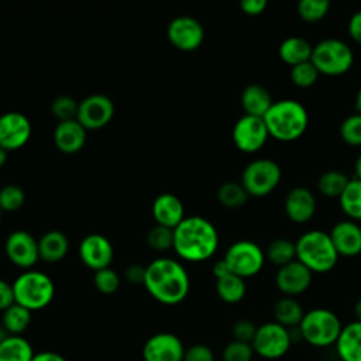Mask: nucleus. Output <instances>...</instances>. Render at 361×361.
<instances>
[{
	"mask_svg": "<svg viewBox=\"0 0 361 361\" xmlns=\"http://www.w3.org/2000/svg\"><path fill=\"white\" fill-rule=\"evenodd\" d=\"M142 285L155 300L164 305H176L188 296L190 281L178 259L161 257L145 267Z\"/></svg>",
	"mask_w": 361,
	"mask_h": 361,
	"instance_id": "nucleus-1",
	"label": "nucleus"
},
{
	"mask_svg": "<svg viewBox=\"0 0 361 361\" xmlns=\"http://www.w3.org/2000/svg\"><path fill=\"white\" fill-rule=\"evenodd\" d=\"M219 247V233L202 216H186L173 228V250L182 259L200 262L213 257Z\"/></svg>",
	"mask_w": 361,
	"mask_h": 361,
	"instance_id": "nucleus-2",
	"label": "nucleus"
},
{
	"mask_svg": "<svg viewBox=\"0 0 361 361\" xmlns=\"http://www.w3.org/2000/svg\"><path fill=\"white\" fill-rule=\"evenodd\" d=\"M262 118L269 135L283 142L300 138L309 124L306 107L293 99H282L274 102Z\"/></svg>",
	"mask_w": 361,
	"mask_h": 361,
	"instance_id": "nucleus-3",
	"label": "nucleus"
},
{
	"mask_svg": "<svg viewBox=\"0 0 361 361\" xmlns=\"http://www.w3.org/2000/svg\"><path fill=\"white\" fill-rule=\"evenodd\" d=\"M296 259L316 274H326L331 271L338 254L331 243L330 234L322 230H310L303 233L295 243Z\"/></svg>",
	"mask_w": 361,
	"mask_h": 361,
	"instance_id": "nucleus-4",
	"label": "nucleus"
},
{
	"mask_svg": "<svg viewBox=\"0 0 361 361\" xmlns=\"http://www.w3.org/2000/svg\"><path fill=\"white\" fill-rule=\"evenodd\" d=\"M16 303L28 310H39L47 307L55 295V285L52 279L39 271H24L13 282Z\"/></svg>",
	"mask_w": 361,
	"mask_h": 361,
	"instance_id": "nucleus-5",
	"label": "nucleus"
},
{
	"mask_svg": "<svg viewBox=\"0 0 361 361\" xmlns=\"http://www.w3.org/2000/svg\"><path fill=\"white\" fill-rule=\"evenodd\" d=\"M298 329L302 340L313 347L322 348L337 343L343 326L334 312L317 307L305 313Z\"/></svg>",
	"mask_w": 361,
	"mask_h": 361,
	"instance_id": "nucleus-6",
	"label": "nucleus"
},
{
	"mask_svg": "<svg viewBox=\"0 0 361 361\" xmlns=\"http://www.w3.org/2000/svg\"><path fill=\"white\" fill-rule=\"evenodd\" d=\"M310 61L319 73L338 76L351 69L354 54L347 42L337 38H326L313 47Z\"/></svg>",
	"mask_w": 361,
	"mask_h": 361,
	"instance_id": "nucleus-7",
	"label": "nucleus"
},
{
	"mask_svg": "<svg viewBox=\"0 0 361 361\" xmlns=\"http://www.w3.org/2000/svg\"><path fill=\"white\" fill-rule=\"evenodd\" d=\"M279 165L269 158L251 161L241 173V185L250 196L262 197L275 190L281 180Z\"/></svg>",
	"mask_w": 361,
	"mask_h": 361,
	"instance_id": "nucleus-8",
	"label": "nucleus"
},
{
	"mask_svg": "<svg viewBox=\"0 0 361 361\" xmlns=\"http://www.w3.org/2000/svg\"><path fill=\"white\" fill-rule=\"evenodd\" d=\"M223 259L231 274L245 279L257 275L262 269L265 252L255 243L240 240L227 248Z\"/></svg>",
	"mask_w": 361,
	"mask_h": 361,
	"instance_id": "nucleus-9",
	"label": "nucleus"
},
{
	"mask_svg": "<svg viewBox=\"0 0 361 361\" xmlns=\"http://www.w3.org/2000/svg\"><path fill=\"white\" fill-rule=\"evenodd\" d=\"M290 344L292 337L289 329L276 322H268L258 326L251 341L254 353L265 360H278L283 357L290 348Z\"/></svg>",
	"mask_w": 361,
	"mask_h": 361,
	"instance_id": "nucleus-10",
	"label": "nucleus"
},
{
	"mask_svg": "<svg viewBox=\"0 0 361 361\" xmlns=\"http://www.w3.org/2000/svg\"><path fill=\"white\" fill-rule=\"evenodd\" d=\"M231 137L237 149L252 154L264 147L269 133L262 117L244 114L234 123Z\"/></svg>",
	"mask_w": 361,
	"mask_h": 361,
	"instance_id": "nucleus-11",
	"label": "nucleus"
},
{
	"mask_svg": "<svg viewBox=\"0 0 361 361\" xmlns=\"http://www.w3.org/2000/svg\"><path fill=\"white\" fill-rule=\"evenodd\" d=\"M114 116L113 100L103 93H93L79 102L76 120L86 130H99L106 127Z\"/></svg>",
	"mask_w": 361,
	"mask_h": 361,
	"instance_id": "nucleus-12",
	"label": "nucleus"
},
{
	"mask_svg": "<svg viewBox=\"0 0 361 361\" xmlns=\"http://www.w3.org/2000/svg\"><path fill=\"white\" fill-rule=\"evenodd\" d=\"M166 35L175 48L180 51H195L204 39V30L199 20L190 16H179L168 24Z\"/></svg>",
	"mask_w": 361,
	"mask_h": 361,
	"instance_id": "nucleus-13",
	"label": "nucleus"
},
{
	"mask_svg": "<svg viewBox=\"0 0 361 361\" xmlns=\"http://www.w3.org/2000/svg\"><path fill=\"white\" fill-rule=\"evenodd\" d=\"M4 250L8 259L24 269H30L39 259L38 240L25 230L10 233L6 238Z\"/></svg>",
	"mask_w": 361,
	"mask_h": 361,
	"instance_id": "nucleus-14",
	"label": "nucleus"
},
{
	"mask_svg": "<svg viewBox=\"0 0 361 361\" xmlns=\"http://www.w3.org/2000/svg\"><path fill=\"white\" fill-rule=\"evenodd\" d=\"M31 121L20 111H7L0 116V147L14 151L24 147L31 137Z\"/></svg>",
	"mask_w": 361,
	"mask_h": 361,
	"instance_id": "nucleus-15",
	"label": "nucleus"
},
{
	"mask_svg": "<svg viewBox=\"0 0 361 361\" xmlns=\"http://www.w3.org/2000/svg\"><path fill=\"white\" fill-rule=\"evenodd\" d=\"M114 251L110 240L99 233L87 234L79 244L80 261L94 272L110 267Z\"/></svg>",
	"mask_w": 361,
	"mask_h": 361,
	"instance_id": "nucleus-16",
	"label": "nucleus"
},
{
	"mask_svg": "<svg viewBox=\"0 0 361 361\" xmlns=\"http://www.w3.org/2000/svg\"><path fill=\"white\" fill-rule=\"evenodd\" d=\"M185 347L173 333H157L142 347L144 361H183Z\"/></svg>",
	"mask_w": 361,
	"mask_h": 361,
	"instance_id": "nucleus-17",
	"label": "nucleus"
},
{
	"mask_svg": "<svg viewBox=\"0 0 361 361\" xmlns=\"http://www.w3.org/2000/svg\"><path fill=\"white\" fill-rule=\"evenodd\" d=\"M312 282V271L298 259L279 267L275 275V285L285 296H296L303 293Z\"/></svg>",
	"mask_w": 361,
	"mask_h": 361,
	"instance_id": "nucleus-18",
	"label": "nucleus"
},
{
	"mask_svg": "<svg viewBox=\"0 0 361 361\" xmlns=\"http://www.w3.org/2000/svg\"><path fill=\"white\" fill-rule=\"evenodd\" d=\"M329 234L338 255L355 257L361 252V227L354 220L336 223Z\"/></svg>",
	"mask_w": 361,
	"mask_h": 361,
	"instance_id": "nucleus-19",
	"label": "nucleus"
},
{
	"mask_svg": "<svg viewBox=\"0 0 361 361\" xmlns=\"http://www.w3.org/2000/svg\"><path fill=\"white\" fill-rule=\"evenodd\" d=\"M283 206L289 220L293 223H306L314 216L316 197L310 189L296 186L288 192Z\"/></svg>",
	"mask_w": 361,
	"mask_h": 361,
	"instance_id": "nucleus-20",
	"label": "nucleus"
},
{
	"mask_svg": "<svg viewBox=\"0 0 361 361\" xmlns=\"http://www.w3.org/2000/svg\"><path fill=\"white\" fill-rule=\"evenodd\" d=\"M152 216L157 224L175 228L186 216L182 200L169 192H164L152 202Z\"/></svg>",
	"mask_w": 361,
	"mask_h": 361,
	"instance_id": "nucleus-21",
	"label": "nucleus"
},
{
	"mask_svg": "<svg viewBox=\"0 0 361 361\" xmlns=\"http://www.w3.org/2000/svg\"><path fill=\"white\" fill-rule=\"evenodd\" d=\"M86 131L78 120L59 121L54 130L55 147L65 154H75L83 148Z\"/></svg>",
	"mask_w": 361,
	"mask_h": 361,
	"instance_id": "nucleus-22",
	"label": "nucleus"
},
{
	"mask_svg": "<svg viewBox=\"0 0 361 361\" xmlns=\"http://www.w3.org/2000/svg\"><path fill=\"white\" fill-rule=\"evenodd\" d=\"M336 350L341 361H361V323L351 322L343 326Z\"/></svg>",
	"mask_w": 361,
	"mask_h": 361,
	"instance_id": "nucleus-23",
	"label": "nucleus"
},
{
	"mask_svg": "<svg viewBox=\"0 0 361 361\" xmlns=\"http://www.w3.org/2000/svg\"><path fill=\"white\" fill-rule=\"evenodd\" d=\"M69 240L65 233L59 230H49L38 240L39 258L44 262H58L68 254Z\"/></svg>",
	"mask_w": 361,
	"mask_h": 361,
	"instance_id": "nucleus-24",
	"label": "nucleus"
},
{
	"mask_svg": "<svg viewBox=\"0 0 361 361\" xmlns=\"http://www.w3.org/2000/svg\"><path fill=\"white\" fill-rule=\"evenodd\" d=\"M274 100L269 92L258 83H251L241 93V106L248 116L264 117L271 109Z\"/></svg>",
	"mask_w": 361,
	"mask_h": 361,
	"instance_id": "nucleus-25",
	"label": "nucleus"
},
{
	"mask_svg": "<svg viewBox=\"0 0 361 361\" xmlns=\"http://www.w3.org/2000/svg\"><path fill=\"white\" fill-rule=\"evenodd\" d=\"M312 52H313V45L307 39L298 35L285 38L278 48L279 58L285 63L290 65V68L310 61Z\"/></svg>",
	"mask_w": 361,
	"mask_h": 361,
	"instance_id": "nucleus-26",
	"label": "nucleus"
},
{
	"mask_svg": "<svg viewBox=\"0 0 361 361\" xmlns=\"http://www.w3.org/2000/svg\"><path fill=\"white\" fill-rule=\"evenodd\" d=\"M35 353L23 336L8 334L0 343V361H32Z\"/></svg>",
	"mask_w": 361,
	"mask_h": 361,
	"instance_id": "nucleus-27",
	"label": "nucleus"
},
{
	"mask_svg": "<svg viewBox=\"0 0 361 361\" xmlns=\"http://www.w3.org/2000/svg\"><path fill=\"white\" fill-rule=\"evenodd\" d=\"M305 312L300 303L290 296H283L274 306V317L275 322L286 329L299 327Z\"/></svg>",
	"mask_w": 361,
	"mask_h": 361,
	"instance_id": "nucleus-28",
	"label": "nucleus"
},
{
	"mask_svg": "<svg viewBox=\"0 0 361 361\" xmlns=\"http://www.w3.org/2000/svg\"><path fill=\"white\" fill-rule=\"evenodd\" d=\"M31 323V310L14 303L3 312L1 326L11 336H21Z\"/></svg>",
	"mask_w": 361,
	"mask_h": 361,
	"instance_id": "nucleus-29",
	"label": "nucleus"
},
{
	"mask_svg": "<svg viewBox=\"0 0 361 361\" xmlns=\"http://www.w3.org/2000/svg\"><path fill=\"white\" fill-rule=\"evenodd\" d=\"M216 292L223 302L237 303L245 296L247 286L243 278L234 274H228L223 278L216 279Z\"/></svg>",
	"mask_w": 361,
	"mask_h": 361,
	"instance_id": "nucleus-30",
	"label": "nucleus"
},
{
	"mask_svg": "<svg viewBox=\"0 0 361 361\" xmlns=\"http://www.w3.org/2000/svg\"><path fill=\"white\" fill-rule=\"evenodd\" d=\"M341 210L350 220H361V180L350 179L344 192L338 197Z\"/></svg>",
	"mask_w": 361,
	"mask_h": 361,
	"instance_id": "nucleus-31",
	"label": "nucleus"
},
{
	"mask_svg": "<svg viewBox=\"0 0 361 361\" xmlns=\"http://www.w3.org/2000/svg\"><path fill=\"white\" fill-rule=\"evenodd\" d=\"M348 182L350 179L344 172L337 169H330L320 175L317 180V188L323 196L340 197L345 186L348 185Z\"/></svg>",
	"mask_w": 361,
	"mask_h": 361,
	"instance_id": "nucleus-32",
	"label": "nucleus"
},
{
	"mask_svg": "<svg viewBox=\"0 0 361 361\" xmlns=\"http://www.w3.org/2000/svg\"><path fill=\"white\" fill-rule=\"evenodd\" d=\"M265 258L278 267H283L296 259L295 243L288 238L272 240L265 251Z\"/></svg>",
	"mask_w": 361,
	"mask_h": 361,
	"instance_id": "nucleus-33",
	"label": "nucleus"
},
{
	"mask_svg": "<svg viewBox=\"0 0 361 361\" xmlns=\"http://www.w3.org/2000/svg\"><path fill=\"white\" fill-rule=\"evenodd\" d=\"M248 193L245 190V188L241 185V182H224L220 185L219 190H217V199L219 202L228 207V209H237L241 207L247 203L248 200Z\"/></svg>",
	"mask_w": 361,
	"mask_h": 361,
	"instance_id": "nucleus-34",
	"label": "nucleus"
},
{
	"mask_svg": "<svg viewBox=\"0 0 361 361\" xmlns=\"http://www.w3.org/2000/svg\"><path fill=\"white\" fill-rule=\"evenodd\" d=\"M329 8V0H300L298 3V14L307 23H317L323 20L327 16Z\"/></svg>",
	"mask_w": 361,
	"mask_h": 361,
	"instance_id": "nucleus-35",
	"label": "nucleus"
},
{
	"mask_svg": "<svg viewBox=\"0 0 361 361\" xmlns=\"http://www.w3.org/2000/svg\"><path fill=\"white\" fill-rule=\"evenodd\" d=\"M78 109H79V102H76L73 97L68 94L56 96L51 102V113L54 114L55 118H58V121L76 120Z\"/></svg>",
	"mask_w": 361,
	"mask_h": 361,
	"instance_id": "nucleus-36",
	"label": "nucleus"
},
{
	"mask_svg": "<svg viewBox=\"0 0 361 361\" xmlns=\"http://www.w3.org/2000/svg\"><path fill=\"white\" fill-rule=\"evenodd\" d=\"M319 71L312 63V61L295 65L290 68V80L298 87H310L313 86L319 79Z\"/></svg>",
	"mask_w": 361,
	"mask_h": 361,
	"instance_id": "nucleus-37",
	"label": "nucleus"
},
{
	"mask_svg": "<svg viewBox=\"0 0 361 361\" xmlns=\"http://www.w3.org/2000/svg\"><path fill=\"white\" fill-rule=\"evenodd\" d=\"M147 243L157 251H166L173 248V228L155 224L147 233Z\"/></svg>",
	"mask_w": 361,
	"mask_h": 361,
	"instance_id": "nucleus-38",
	"label": "nucleus"
},
{
	"mask_svg": "<svg viewBox=\"0 0 361 361\" xmlns=\"http://www.w3.org/2000/svg\"><path fill=\"white\" fill-rule=\"evenodd\" d=\"M25 202L24 190L17 185H6L0 189V206L3 212H16Z\"/></svg>",
	"mask_w": 361,
	"mask_h": 361,
	"instance_id": "nucleus-39",
	"label": "nucleus"
},
{
	"mask_svg": "<svg viewBox=\"0 0 361 361\" xmlns=\"http://www.w3.org/2000/svg\"><path fill=\"white\" fill-rule=\"evenodd\" d=\"M93 282L96 289L104 295H111L117 292V289L120 288V276L110 267L96 271L93 276Z\"/></svg>",
	"mask_w": 361,
	"mask_h": 361,
	"instance_id": "nucleus-40",
	"label": "nucleus"
},
{
	"mask_svg": "<svg viewBox=\"0 0 361 361\" xmlns=\"http://www.w3.org/2000/svg\"><path fill=\"white\" fill-rule=\"evenodd\" d=\"M340 135L348 145H361V114L348 116L340 126Z\"/></svg>",
	"mask_w": 361,
	"mask_h": 361,
	"instance_id": "nucleus-41",
	"label": "nucleus"
},
{
	"mask_svg": "<svg viewBox=\"0 0 361 361\" xmlns=\"http://www.w3.org/2000/svg\"><path fill=\"white\" fill-rule=\"evenodd\" d=\"M251 343H243L233 340L223 350V361H251L254 357Z\"/></svg>",
	"mask_w": 361,
	"mask_h": 361,
	"instance_id": "nucleus-42",
	"label": "nucleus"
},
{
	"mask_svg": "<svg viewBox=\"0 0 361 361\" xmlns=\"http://www.w3.org/2000/svg\"><path fill=\"white\" fill-rule=\"evenodd\" d=\"M255 331H257V326L248 319H240L231 327L234 340L243 341V343H251L255 336Z\"/></svg>",
	"mask_w": 361,
	"mask_h": 361,
	"instance_id": "nucleus-43",
	"label": "nucleus"
},
{
	"mask_svg": "<svg viewBox=\"0 0 361 361\" xmlns=\"http://www.w3.org/2000/svg\"><path fill=\"white\" fill-rule=\"evenodd\" d=\"M183 361H214V354L204 344H193L185 350Z\"/></svg>",
	"mask_w": 361,
	"mask_h": 361,
	"instance_id": "nucleus-44",
	"label": "nucleus"
},
{
	"mask_svg": "<svg viewBox=\"0 0 361 361\" xmlns=\"http://www.w3.org/2000/svg\"><path fill=\"white\" fill-rule=\"evenodd\" d=\"M14 303H16V299H14L13 283H8L7 281L0 279V310L4 312Z\"/></svg>",
	"mask_w": 361,
	"mask_h": 361,
	"instance_id": "nucleus-45",
	"label": "nucleus"
},
{
	"mask_svg": "<svg viewBox=\"0 0 361 361\" xmlns=\"http://www.w3.org/2000/svg\"><path fill=\"white\" fill-rule=\"evenodd\" d=\"M267 6H268L267 0H241L240 1V8L243 10L244 14H248V16L262 14Z\"/></svg>",
	"mask_w": 361,
	"mask_h": 361,
	"instance_id": "nucleus-46",
	"label": "nucleus"
},
{
	"mask_svg": "<svg viewBox=\"0 0 361 361\" xmlns=\"http://www.w3.org/2000/svg\"><path fill=\"white\" fill-rule=\"evenodd\" d=\"M348 34L350 37L361 44V10L355 11L348 20Z\"/></svg>",
	"mask_w": 361,
	"mask_h": 361,
	"instance_id": "nucleus-47",
	"label": "nucleus"
},
{
	"mask_svg": "<svg viewBox=\"0 0 361 361\" xmlns=\"http://www.w3.org/2000/svg\"><path fill=\"white\" fill-rule=\"evenodd\" d=\"M126 278L131 283H144L145 267L138 265V264H133V265L127 267L126 268Z\"/></svg>",
	"mask_w": 361,
	"mask_h": 361,
	"instance_id": "nucleus-48",
	"label": "nucleus"
},
{
	"mask_svg": "<svg viewBox=\"0 0 361 361\" xmlns=\"http://www.w3.org/2000/svg\"><path fill=\"white\" fill-rule=\"evenodd\" d=\"M32 361H66V358L54 351H41L35 353Z\"/></svg>",
	"mask_w": 361,
	"mask_h": 361,
	"instance_id": "nucleus-49",
	"label": "nucleus"
},
{
	"mask_svg": "<svg viewBox=\"0 0 361 361\" xmlns=\"http://www.w3.org/2000/svg\"><path fill=\"white\" fill-rule=\"evenodd\" d=\"M228 274H231V272H230V269H228V267H227V264H226V261L223 258L214 262V265H213V275L216 276V279L223 278V276H226Z\"/></svg>",
	"mask_w": 361,
	"mask_h": 361,
	"instance_id": "nucleus-50",
	"label": "nucleus"
},
{
	"mask_svg": "<svg viewBox=\"0 0 361 361\" xmlns=\"http://www.w3.org/2000/svg\"><path fill=\"white\" fill-rule=\"evenodd\" d=\"M354 169H355V179H360V180H361V154L358 155V158H357V161H355Z\"/></svg>",
	"mask_w": 361,
	"mask_h": 361,
	"instance_id": "nucleus-51",
	"label": "nucleus"
},
{
	"mask_svg": "<svg viewBox=\"0 0 361 361\" xmlns=\"http://www.w3.org/2000/svg\"><path fill=\"white\" fill-rule=\"evenodd\" d=\"M354 313H355V319H357V322H360V323H361V299L355 303Z\"/></svg>",
	"mask_w": 361,
	"mask_h": 361,
	"instance_id": "nucleus-52",
	"label": "nucleus"
},
{
	"mask_svg": "<svg viewBox=\"0 0 361 361\" xmlns=\"http://www.w3.org/2000/svg\"><path fill=\"white\" fill-rule=\"evenodd\" d=\"M355 109H357V113L361 114V87L358 89L357 96H355Z\"/></svg>",
	"mask_w": 361,
	"mask_h": 361,
	"instance_id": "nucleus-53",
	"label": "nucleus"
},
{
	"mask_svg": "<svg viewBox=\"0 0 361 361\" xmlns=\"http://www.w3.org/2000/svg\"><path fill=\"white\" fill-rule=\"evenodd\" d=\"M7 154H8V151H6L4 148L0 147V168L6 164V161H7Z\"/></svg>",
	"mask_w": 361,
	"mask_h": 361,
	"instance_id": "nucleus-54",
	"label": "nucleus"
},
{
	"mask_svg": "<svg viewBox=\"0 0 361 361\" xmlns=\"http://www.w3.org/2000/svg\"><path fill=\"white\" fill-rule=\"evenodd\" d=\"M7 336H8V333L4 330V327H3V326H0V343H1Z\"/></svg>",
	"mask_w": 361,
	"mask_h": 361,
	"instance_id": "nucleus-55",
	"label": "nucleus"
},
{
	"mask_svg": "<svg viewBox=\"0 0 361 361\" xmlns=\"http://www.w3.org/2000/svg\"><path fill=\"white\" fill-rule=\"evenodd\" d=\"M1 216H3V209H1V206H0V223H1Z\"/></svg>",
	"mask_w": 361,
	"mask_h": 361,
	"instance_id": "nucleus-56",
	"label": "nucleus"
}]
</instances>
